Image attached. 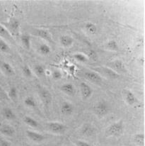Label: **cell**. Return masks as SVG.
<instances>
[{"label": "cell", "mask_w": 145, "mask_h": 146, "mask_svg": "<svg viewBox=\"0 0 145 146\" xmlns=\"http://www.w3.org/2000/svg\"><path fill=\"white\" fill-rule=\"evenodd\" d=\"M124 130V123L122 120L116 121L111 124L109 127L105 130V135L107 137L118 136L120 135Z\"/></svg>", "instance_id": "1"}, {"label": "cell", "mask_w": 145, "mask_h": 146, "mask_svg": "<svg viewBox=\"0 0 145 146\" xmlns=\"http://www.w3.org/2000/svg\"><path fill=\"white\" fill-rule=\"evenodd\" d=\"M110 111V106L105 101L98 102L94 107V112L98 117H103Z\"/></svg>", "instance_id": "2"}, {"label": "cell", "mask_w": 145, "mask_h": 146, "mask_svg": "<svg viewBox=\"0 0 145 146\" xmlns=\"http://www.w3.org/2000/svg\"><path fill=\"white\" fill-rule=\"evenodd\" d=\"M47 128L51 132L57 134H62L66 131L67 126L65 124L59 122H50L47 123Z\"/></svg>", "instance_id": "3"}, {"label": "cell", "mask_w": 145, "mask_h": 146, "mask_svg": "<svg viewBox=\"0 0 145 146\" xmlns=\"http://www.w3.org/2000/svg\"><path fill=\"white\" fill-rule=\"evenodd\" d=\"M39 95H40V99H41L42 102L44 104L45 106H48L50 104L53 99L52 94H50V92L45 88L43 87H40L39 89Z\"/></svg>", "instance_id": "4"}, {"label": "cell", "mask_w": 145, "mask_h": 146, "mask_svg": "<svg viewBox=\"0 0 145 146\" xmlns=\"http://www.w3.org/2000/svg\"><path fill=\"white\" fill-rule=\"evenodd\" d=\"M5 26L4 27L8 30V31L10 33H17L19 31L20 28V22L18 19H11L9 22H7V24L4 23Z\"/></svg>", "instance_id": "5"}, {"label": "cell", "mask_w": 145, "mask_h": 146, "mask_svg": "<svg viewBox=\"0 0 145 146\" xmlns=\"http://www.w3.org/2000/svg\"><path fill=\"white\" fill-rule=\"evenodd\" d=\"M85 78L88 81L95 84H100L102 82V78L98 72L94 71H87L84 74Z\"/></svg>", "instance_id": "6"}, {"label": "cell", "mask_w": 145, "mask_h": 146, "mask_svg": "<svg viewBox=\"0 0 145 146\" xmlns=\"http://www.w3.org/2000/svg\"><path fill=\"white\" fill-rule=\"evenodd\" d=\"M97 71L101 73H102L103 75H105V77H107L108 78L113 79V80H115V79H117L120 77V74L119 73L116 72L115 71H114L113 70H112L110 68H101L97 69Z\"/></svg>", "instance_id": "7"}, {"label": "cell", "mask_w": 145, "mask_h": 146, "mask_svg": "<svg viewBox=\"0 0 145 146\" xmlns=\"http://www.w3.org/2000/svg\"><path fill=\"white\" fill-rule=\"evenodd\" d=\"M80 90L81 93H82V98L84 99H88V98L91 97L93 94V90L89 85L85 82H82L80 84Z\"/></svg>", "instance_id": "8"}, {"label": "cell", "mask_w": 145, "mask_h": 146, "mask_svg": "<svg viewBox=\"0 0 145 146\" xmlns=\"http://www.w3.org/2000/svg\"><path fill=\"white\" fill-rule=\"evenodd\" d=\"M26 135L28 136L29 139L31 140L33 142L40 143L44 141L45 139V137L43 135L38 132H36V131H29V130L26 131Z\"/></svg>", "instance_id": "9"}, {"label": "cell", "mask_w": 145, "mask_h": 146, "mask_svg": "<svg viewBox=\"0 0 145 146\" xmlns=\"http://www.w3.org/2000/svg\"><path fill=\"white\" fill-rule=\"evenodd\" d=\"M74 106L71 103L67 102H65L62 103L60 107L61 113L64 115H70L74 111Z\"/></svg>", "instance_id": "10"}, {"label": "cell", "mask_w": 145, "mask_h": 146, "mask_svg": "<svg viewBox=\"0 0 145 146\" xmlns=\"http://www.w3.org/2000/svg\"><path fill=\"white\" fill-rule=\"evenodd\" d=\"M0 133L2 135H6V136L11 137L13 136L14 135V133H15V129L11 125L5 124V125H3L0 128Z\"/></svg>", "instance_id": "11"}, {"label": "cell", "mask_w": 145, "mask_h": 146, "mask_svg": "<svg viewBox=\"0 0 145 146\" xmlns=\"http://www.w3.org/2000/svg\"><path fill=\"white\" fill-rule=\"evenodd\" d=\"M125 94V99L126 102L129 105H134L137 102V99L136 98L135 95L133 94V92H132L130 90H125L124 92Z\"/></svg>", "instance_id": "12"}, {"label": "cell", "mask_w": 145, "mask_h": 146, "mask_svg": "<svg viewBox=\"0 0 145 146\" xmlns=\"http://www.w3.org/2000/svg\"><path fill=\"white\" fill-rule=\"evenodd\" d=\"M111 69L113 70L114 71H115L116 72H125V67L124 64H123V61L120 60H116L113 61L112 63L111 64ZM118 73V72H117Z\"/></svg>", "instance_id": "13"}, {"label": "cell", "mask_w": 145, "mask_h": 146, "mask_svg": "<svg viewBox=\"0 0 145 146\" xmlns=\"http://www.w3.org/2000/svg\"><path fill=\"white\" fill-rule=\"evenodd\" d=\"M35 34L38 36V37L44 39V40H47L48 42H52L51 35H50V32L47 31V30H45V29H38V30L36 31Z\"/></svg>", "instance_id": "14"}, {"label": "cell", "mask_w": 145, "mask_h": 146, "mask_svg": "<svg viewBox=\"0 0 145 146\" xmlns=\"http://www.w3.org/2000/svg\"><path fill=\"white\" fill-rule=\"evenodd\" d=\"M61 90L65 94L69 96H72L75 93V88L74 85L71 83H65L61 87Z\"/></svg>", "instance_id": "15"}, {"label": "cell", "mask_w": 145, "mask_h": 146, "mask_svg": "<svg viewBox=\"0 0 145 146\" xmlns=\"http://www.w3.org/2000/svg\"><path fill=\"white\" fill-rule=\"evenodd\" d=\"M1 68L3 72L7 76H12L15 74L14 70L13 69L11 65L9 64L8 62H3L1 65Z\"/></svg>", "instance_id": "16"}, {"label": "cell", "mask_w": 145, "mask_h": 146, "mask_svg": "<svg viewBox=\"0 0 145 146\" xmlns=\"http://www.w3.org/2000/svg\"><path fill=\"white\" fill-rule=\"evenodd\" d=\"M95 133V128L90 124L86 123L82 127V133L86 136H91Z\"/></svg>", "instance_id": "17"}, {"label": "cell", "mask_w": 145, "mask_h": 146, "mask_svg": "<svg viewBox=\"0 0 145 146\" xmlns=\"http://www.w3.org/2000/svg\"><path fill=\"white\" fill-rule=\"evenodd\" d=\"M60 43L64 47H69L74 43V39L69 36H62L60 38Z\"/></svg>", "instance_id": "18"}, {"label": "cell", "mask_w": 145, "mask_h": 146, "mask_svg": "<svg viewBox=\"0 0 145 146\" xmlns=\"http://www.w3.org/2000/svg\"><path fill=\"white\" fill-rule=\"evenodd\" d=\"M3 115L8 120H14L16 119V115L11 109L9 107H5L3 109Z\"/></svg>", "instance_id": "19"}, {"label": "cell", "mask_w": 145, "mask_h": 146, "mask_svg": "<svg viewBox=\"0 0 145 146\" xmlns=\"http://www.w3.org/2000/svg\"><path fill=\"white\" fill-rule=\"evenodd\" d=\"M24 121L26 124H27L29 126L32 127V128H38L39 125L37 121H36L34 119H33L32 117H30V116H24Z\"/></svg>", "instance_id": "20"}, {"label": "cell", "mask_w": 145, "mask_h": 146, "mask_svg": "<svg viewBox=\"0 0 145 146\" xmlns=\"http://www.w3.org/2000/svg\"><path fill=\"white\" fill-rule=\"evenodd\" d=\"M134 142L138 146H144V135L143 133H137L134 135Z\"/></svg>", "instance_id": "21"}, {"label": "cell", "mask_w": 145, "mask_h": 146, "mask_svg": "<svg viewBox=\"0 0 145 146\" xmlns=\"http://www.w3.org/2000/svg\"><path fill=\"white\" fill-rule=\"evenodd\" d=\"M0 37H1L2 38L8 39V40H11L12 38L11 33L3 25L1 24H0Z\"/></svg>", "instance_id": "22"}, {"label": "cell", "mask_w": 145, "mask_h": 146, "mask_svg": "<svg viewBox=\"0 0 145 146\" xmlns=\"http://www.w3.org/2000/svg\"><path fill=\"white\" fill-rule=\"evenodd\" d=\"M21 43H22L24 47L27 50L30 49V36H28V35H27V34L22 35V36H21Z\"/></svg>", "instance_id": "23"}, {"label": "cell", "mask_w": 145, "mask_h": 146, "mask_svg": "<svg viewBox=\"0 0 145 146\" xmlns=\"http://www.w3.org/2000/svg\"><path fill=\"white\" fill-rule=\"evenodd\" d=\"M39 51H40L42 55H47L51 52V48H50L48 45L43 43V44H41L39 46Z\"/></svg>", "instance_id": "24"}, {"label": "cell", "mask_w": 145, "mask_h": 146, "mask_svg": "<svg viewBox=\"0 0 145 146\" xmlns=\"http://www.w3.org/2000/svg\"><path fill=\"white\" fill-rule=\"evenodd\" d=\"M9 97L11 99L12 101H16L18 97V91L17 89L15 87H11L9 89L8 92Z\"/></svg>", "instance_id": "25"}, {"label": "cell", "mask_w": 145, "mask_h": 146, "mask_svg": "<svg viewBox=\"0 0 145 146\" xmlns=\"http://www.w3.org/2000/svg\"><path fill=\"white\" fill-rule=\"evenodd\" d=\"M85 29L90 34H95L97 31V27L95 24L91 22H88L85 26Z\"/></svg>", "instance_id": "26"}, {"label": "cell", "mask_w": 145, "mask_h": 146, "mask_svg": "<svg viewBox=\"0 0 145 146\" xmlns=\"http://www.w3.org/2000/svg\"><path fill=\"white\" fill-rule=\"evenodd\" d=\"M24 104L26 106L30 108H36V102L33 97H27L24 100Z\"/></svg>", "instance_id": "27"}, {"label": "cell", "mask_w": 145, "mask_h": 146, "mask_svg": "<svg viewBox=\"0 0 145 146\" xmlns=\"http://www.w3.org/2000/svg\"><path fill=\"white\" fill-rule=\"evenodd\" d=\"M106 48L112 51H117L119 49L118 44L115 40H111L106 44Z\"/></svg>", "instance_id": "28"}, {"label": "cell", "mask_w": 145, "mask_h": 146, "mask_svg": "<svg viewBox=\"0 0 145 146\" xmlns=\"http://www.w3.org/2000/svg\"><path fill=\"white\" fill-rule=\"evenodd\" d=\"M10 50L11 49H10L8 43H6L2 39H0V51H1L2 52H5V53H9Z\"/></svg>", "instance_id": "29"}, {"label": "cell", "mask_w": 145, "mask_h": 146, "mask_svg": "<svg viewBox=\"0 0 145 146\" xmlns=\"http://www.w3.org/2000/svg\"><path fill=\"white\" fill-rule=\"evenodd\" d=\"M34 70L36 74H37L39 77H42L45 74V69L42 65H37L35 66Z\"/></svg>", "instance_id": "30"}, {"label": "cell", "mask_w": 145, "mask_h": 146, "mask_svg": "<svg viewBox=\"0 0 145 146\" xmlns=\"http://www.w3.org/2000/svg\"><path fill=\"white\" fill-rule=\"evenodd\" d=\"M74 58L76 60H77L78 62H86L87 60V58L85 56L84 54L82 53H76L74 55Z\"/></svg>", "instance_id": "31"}, {"label": "cell", "mask_w": 145, "mask_h": 146, "mask_svg": "<svg viewBox=\"0 0 145 146\" xmlns=\"http://www.w3.org/2000/svg\"><path fill=\"white\" fill-rule=\"evenodd\" d=\"M22 71L26 77H30L32 76V71L28 65H24L22 68Z\"/></svg>", "instance_id": "32"}, {"label": "cell", "mask_w": 145, "mask_h": 146, "mask_svg": "<svg viewBox=\"0 0 145 146\" xmlns=\"http://www.w3.org/2000/svg\"><path fill=\"white\" fill-rule=\"evenodd\" d=\"M87 55H88V58H91V60H96L98 58V54L94 50H88V52H87Z\"/></svg>", "instance_id": "33"}, {"label": "cell", "mask_w": 145, "mask_h": 146, "mask_svg": "<svg viewBox=\"0 0 145 146\" xmlns=\"http://www.w3.org/2000/svg\"><path fill=\"white\" fill-rule=\"evenodd\" d=\"M52 75H53V77L55 79V80H60L62 77V73L59 72V70H55L53 71V72L52 73Z\"/></svg>", "instance_id": "34"}, {"label": "cell", "mask_w": 145, "mask_h": 146, "mask_svg": "<svg viewBox=\"0 0 145 146\" xmlns=\"http://www.w3.org/2000/svg\"><path fill=\"white\" fill-rule=\"evenodd\" d=\"M76 146H91L89 143L84 141H75Z\"/></svg>", "instance_id": "35"}, {"label": "cell", "mask_w": 145, "mask_h": 146, "mask_svg": "<svg viewBox=\"0 0 145 146\" xmlns=\"http://www.w3.org/2000/svg\"><path fill=\"white\" fill-rule=\"evenodd\" d=\"M0 146H11V144H10V143L8 142L7 141L1 140V141H0Z\"/></svg>", "instance_id": "36"}, {"label": "cell", "mask_w": 145, "mask_h": 146, "mask_svg": "<svg viewBox=\"0 0 145 146\" xmlns=\"http://www.w3.org/2000/svg\"><path fill=\"white\" fill-rule=\"evenodd\" d=\"M22 146H31V145H28V144H24V145H23Z\"/></svg>", "instance_id": "37"}, {"label": "cell", "mask_w": 145, "mask_h": 146, "mask_svg": "<svg viewBox=\"0 0 145 146\" xmlns=\"http://www.w3.org/2000/svg\"><path fill=\"white\" fill-rule=\"evenodd\" d=\"M125 146H131V145H125Z\"/></svg>", "instance_id": "38"}, {"label": "cell", "mask_w": 145, "mask_h": 146, "mask_svg": "<svg viewBox=\"0 0 145 146\" xmlns=\"http://www.w3.org/2000/svg\"><path fill=\"white\" fill-rule=\"evenodd\" d=\"M105 146H108V145H105Z\"/></svg>", "instance_id": "39"}]
</instances>
